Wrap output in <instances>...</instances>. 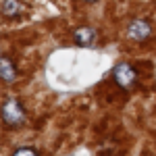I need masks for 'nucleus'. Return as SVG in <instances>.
Here are the masks:
<instances>
[{"instance_id": "obj_1", "label": "nucleus", "mask_w": 156, "mask_h": 156, "mask_svg": "<svg viewBox=\"0 0 156 156\" xmlns=\"http://www.w3.org/2000/svg\"><path fill=\"white\" fill-rule=\"evenodd\" d=\"M2 121H4L6 127H19L25 123L23 104L17 98H6L2 102Z\"/></svg>"}, {"instance_id": "obj_7", "label": "nucleus", "mask_w": 156, "mask_h": 156, "mask_svg": "<svg viewBox=\"0 0 156 156\" xmlns=\"http://www.w3.org/2000/svg\"><path fill=\"white\" fill-rule=\"evenodd\" d=\"M12 154L15 156H31V154H37V150L36 148H29V146H23V148H17Z\"/></svg>"}, {"instance_id": "obj_5", "label": "nucleus", "mask_w": 156, "mask_h": 156, "mask_svg": "<svg viewBox=\"0 0 156 156\" xmlns=\"http://www.w3.org/2000/svg\"><path fill=\"white\" fill-rule=\"evenodd\" d=\"M0 77H2V81H4V83H11L12 79L17 77L15 62H12L6 54H2V58H0Z\"/></svg>"}, {"instance_id": "obj_4", "label": "nucleus", "mask_w": 156, "mask_h": 156, "mask_svg": "<svg viewBox=\"0 0 156 156\" xmlns=\"http://www.w3.org/2000/svg\"><path fill=\"white\" fill-rule=\"evenodd\" d=\"M96 40H98V34H96V29H92V27H79L73 34V42L77 46H94Z\"/></svg>"}, {"instance_id": "obj_6", "label": "nucleus", "mask_w": 156, "mask_h": 156, "mask_svg": "<svg viewBox=\"0 0 156 156\" xmlns=\"http://www.w3.org/2000/svg\"><path fill=\"white\" fill-rule=\"evenodd\" d=\"M23 12V4L19 0H2V15L9 17V19H15Z\"/></svg>"}, {"instance_id": "obj_3", "label": "nucleus", "mask_w": 156, "mask_h": 156, "mask_svg": "<svg viewBox=\"0 0 156 156\" xmlns=\"http://www.w3.org/2000/svg\"><path fill=\"white\" fill-rule=\"evenodd\" d=\"M152 34V27L146 19H133L131 23L127 25V36L133 42H146Z\"/></svg>"}, {"instance_id": "obj_2", "label": "nucleus", "mask_w": 156, "mask_h": 156, "mask_svg": "<svg viewBox=\"0 0 156 156\" xmlns=\"http://www.w3.org/2000/svg\"><path fill=\"white\" fill-rule=\"evenodd\" d=\"M112 79H115V83L123 87V90H131L133 85H135V79H137V73L133 69L129 62H121L117 65L115 69H112Z\"/></svg>"}, {"instance_id": "obj_8", "label": "nucleus", "mask_w": 156, "mask_h": 156, "mask_svg": "<svg viewBox=\"0 0 156 156\" xmlns=\"http://www.w3.org/2000/svg\"><path fill=\"white\" fill-rule=\"evenodd\" d=\"M87 2H92V0H87Z\"/></svg>"}]
</instances>
